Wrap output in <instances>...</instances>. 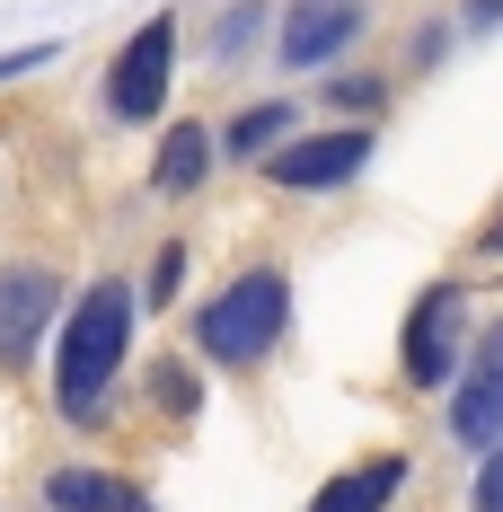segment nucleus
Returning <instances> with one entry per match:
<instances>
[{
	"label": "nucleus",
	"instance_id": "6",
	"mask_svg": "<svg viewBox=\"0 0 503 512\" xmlns=\"http://www.w3.org/2000/svg\"><path fill=\"white\" fill-rule=\"evenodd\" d=\"M451 433L468 451H495L503 442V318L477 336V362H468V380H459V398H451Z\"/></svg>",
	"mask_w": 503,
	"mask_h": 512
},
{
	"label": "nucleus",
	"instance_id": "3",
	"mask_svg": "<svg viewBox=\"0 0 503 512\" xmlns=\"http://www.w3.org/2000/svg\"><path fill=\"white\" fill-rule=\"evenodd\" d=\"M168 71H177V18H142L133 45L106 62V115H124V124L159 115L168 106Z\"/></svg>",
	"mask_w": 503,
	"mask_h": 512
},
{
	"label": "nucleus",
	"instance_id": "18",
	"mask_svg": "<svg viewBox=\"0 0 503 512\" xmlns=\"http://www.w3.org/2000/svg\"><path fill=\"white\" fill-rule=\"evenodd\" d=\"M468 27H503V0H468Z\"/></svg>",
	"mask_w": 503,
	"mask_h": 512
},
{
	"label": "nucleus",
	"instance_id": "14",
	"mask_svg": "<svg viewBox=\"0 0 503 512\" xmlns=\"http://www.w3.org/2000/svg\"><path fill=\"white\" fill-rule=\"evenodd\" d=\"M177 283H186V248H159V265H151V301H177Z\"/></svg>",
	"mask_w": 503,
	"mask_h": 512
},
{
	"label": "nucleus",
	"instance_id": "16",
	"mask_svg": "<svg viewBox=\"0 0 503 512\" xmlns=\"http://www.w3.org/2000/svg\"><path fill=\"white\" fill-rule=\"evenodd\" d=\"M53 45H18V53H0V80H18V71H45Z\"/></svg>",
	"mask_w": 503,
	"mask_h": 512
},
{
	"label": "nucleus",
	"instance_id": "4",
	"mask_svg": "<svg viewBox=\"0 0 503 512\" xmlns=\"http://www.w3.org/2000/svg\"><path fill=\"white\" fill-rule=\"evenodd\" d=\"M406 380L415 389H451L459 380V283H433L406 309Z\"/></svg>",
	"mask_w": 503,
	"mask_h": 512
},
{
	"label": "nucleus",
	"instance_id": "8",
	"mask_svg": "<svg viewBox=\"0 0 503 512\" xmlns=\"http://www.w3.org/2000/svg\"><path fill=\"white\" fill-rule=\"evenodd\" d=\"M353 27H362L353 0H301V9L283 18V62H292V71H318L336 45H353Z\"/></svg>",
	"mask_w": 503,
	"mask_h": 512
},
{
	"label": "nucleus",
	"instance_id": "13",
	"mask_svg": "<svg viewBox=\"0 0 503 512\" xmlns=\"http://www.w3.org/2000/svg\"><path fill=\"white\" fill-rule=\"evenodd\" d=\"M477 512H503V442L477 460Z\"/></svg>",
	"mask_w": 503,
	"mask_h": 512
},
{
	"label": "nucleus",
	"instance_id": "10",
	"mask_svg": "<svg viewBox=\"0 0 503 512\" xmlns=\"http://www.w3.org/2000/svg\"><path fill=\"white\" fill-rule=\"evenodd\" d=\"M45 504L53 512H151V495L124 486V477H98V468H53V477H45Z\"/></svg>",
	"mask_w": 503,
	"mask_h": 512
},
{
	"label": "nucleus",
	"instance_id": "5",
	"mask_svg": "<svg viewBox=\"0 0 503 512\" xmlns=\"http://www.w3.org/2000/svg\"><path fill=\"white\" fill-rule=\"evenodd\" d=\"M362 159H371V133L345 124V133L283 142V151L265 159V177H274V186H292V195H318V186H353V177H362Z\"/></svg>",
	"mask_w": 503,
	"mask_h": 512
},
{
	"label": "nucleus",
	"instance_id": "15",
	"mask_svg": "<svg viewBox=\"0 0 503 512\" xmlns=\"http://www.w3.org/2000/svg\"><path fill=\"white\" fill-rule=\"evenodd\" d=\"M327 98H345L353 115H371V106L389 98V80H336V89H327Z\"/></svg>",
	"mask_w": 503,
	"mask_h": 512
},
{
	"label": "nucleus",
	"instance_id": "2",
	"mask_svg": "<svg viewBox=\"0 0 503 512\" xmlns=\"http://www.w3.org/2000/svg\"><path fill=\"white\" fill-rule=\"evenodd\" d=\"M283 318H292V283H283L274 265H248L221 301L195 309V345L212 362H265L274 336H283Z\"/></svg>",
	"mask_w": 503,
	"mask_h": 512
},
{
	"label": "nucleus",
	"instance_id": "11",
	"mask_svg": "<svg viewBox=\"0 0 503 512\" xmlns=\"http://www.w3.org/2000/svg\"><path fill=\"white\" fill-rule=\"evenodd\" d=\"M203 168H212V133H203V124H177V133L159 142L151 186H159V195H186V186H203Z\"/></svg>",
	"mask_w": 503,
	"mask_h": 512
},
{
	"label": "nucleus",
	"instance_id": "9",
	"mask_svg": "<svg viewBox=\"0 0 503 512\" xmlns=\"http://www.w3.org/2000/svg\"><path fill=\"white\" fill-rule=\"evenodd\" d=\"M398 486H406V460L389 451V460H362V468H345V477H327V486L309 495V512H389Z\"/></svg>",
	"mask_w": 503,
	"mask_h": 512
},
{
	"label": "nucleus",
	"instance_id": "1",
	"mask_svg": "<svg viewBox=\"0 0 503 512\" xmlns=\"http://www.w3.org/2000/svg\"><path fill=\"white\" fill-rule=\"evenodd\" d=\"M124 354H133V292L124 283H89V301L71 309L62 327V354H53V398L62 415H98V398L124 380Z\"/></svg>",
	"mask_w": 503,
	"mask_h": 512
},
{
	"label": "nucleus",
	"instance_id": "7",
	"mask_svg": "<svg viewBox=\"0 0 503 512\" xmlns=\"http://www.w3.org/2000/svg\"><path fill=\"white\" fill-rule=\"evenodd\" d=\"M45 318H53V274L45 265H0V371L36 362Z\"/></svg>",
	"mask_w": 503,
	"mask_h": 512
},
{
	"label": "nucleus",
	"instance_id": "17",
	"mask_svg": "<svg viewBox=\"0 0 503 512\" xmlns=\"http://www.w3.org/2000/svg\"><path fill=\"white\" fill-rule=\"evenodd\" d=\"M477 248H486V256H503V195H495V212H486V230H477Z\"/></svg>",
	"mask_w": 503,
	"mask_h": 512
},
{
	"label": "nucleus",
	"instance_id": "12",
	"mask_svg": "<svg viewBox=\"0 0 503 512\" xmlns=\"http://www.w3.org/2000/svg\"><path fill=\"white\" fill-rule=\"evenodd\" d=\"M283 133H292V106H283V98H265V106H248V115H239V124L221 133V142H230L239 159H256V151H274Z\"/></svg>",
	"mask_w": 503,
	"mask_h": 512
}]
</instances>
